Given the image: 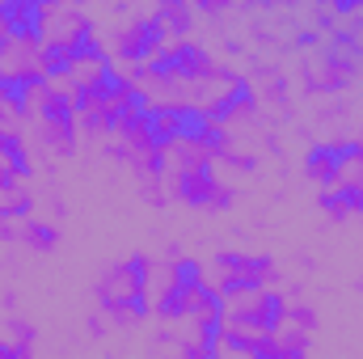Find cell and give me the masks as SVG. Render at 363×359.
Returning a JSON list of instances; mask_svg holds the SVG:
<instances>
[{"label":"cell","mask_w":363,"mask_h":359,"mask_svg":"<svg viewBox=\"0 0 363 359\" xmlns=\"http://www.w3.org/2000/svg\"><path fill=\"white\" fill-rule=\"evenodd\" d=\"M93 296H97L101 309H110V304H135L140 300V258L110 263V267L97 275Z\"/></svg>","instance_id":"5"},{"label":"cell","mask_w":363,"mask_h":359,"mask_svg":"<svg viewBox=\"0 0 363 359\" xmlns=\"http://www.w3.org/2000/svg\"><path fill=\"white\" fill-rule=\"evenodd\" d=\"M0 343H4V351H9V355H30V351H34V326H30V321H21V317H13V321H4Z\"/></svg>","instance_id":"8"},{"label":"cell","mask_w":363,"mask_h":359,"mask_svg":"<svg viewBox=\"0 0 363 359\" xmlns=\"http://www.w3.org/2000/svg\"><path fill=\"white\" fill-rule=\"evenodd\" d=\"M274 309H279L274 287L254 283V279H241V283H228L220 292V321L216 326L237 330V334H245V338H254L262 347V338H267V330H271V321H274Z\"/></svg>","instance_id":"1"},{"label":"cell","mask_w":363,"mask_h":359,"mask_svg":"<svg viewBox=\"0 0 363 359\" xmlns=\"http://www.w3.org/2000/svg\"><path fill=\"white\" fill-rule=\"evenodd\" d=\"M60 60L34 38V30H17L4 47H0V81L9 85H21V81H34V77H47Z\"/></svg>","instance_id":"4"},{"label":"cell","mask_w":363,"mask_h":359,"mask_svg":"<svg viewBox=\"0 0 363 359\" xmlns=\"http://www.w3.org/2000/svg\"><path fill=\"white\" fill-rule=\"evenodd\" d=\"M34 38L55 55V60H64V55H72V51H81L85 43H93V21L89 13L81 9V4H72V0H34Z\"/></svg>","instance_id":"2"},{"label":"cell","mask_w":363,"mask_h":359,"mask_svg":"<svg viewBox=\"0 0 363 359\" xmlns=\"http://www.w3.org/2000/svg\"><path fill=\"white\" fill-rule=\"evenodd\" d=\"M21 170H30V165H26V153H21V144H13V140H0V182L17 178Z\"/></svg>","instance_id":"9"},{"label":"cell","mask_w":363,"mask_h":359,"mask_svg":"<svg viewBox=\"0 0 363 359\" xmlns=\"http://www.w3.org/2000/svg\"><path fill=\"white\" fill-rule=\"evenodd\" d=\"M190 275V258H182L178 250L169 254H148L140 258V309L144 317H161L182 287V279Z\"/></svg>","instance_id":"3"},{"label":"cell","mask_w":363,"mask_h":359,"mask_svg":"<svg viewBox=\"0 0 363 359\" xmlns=\"http://www.w3.org/2000/svg\"><path fill=\"white\" fill-rule=\"evenodd\" d=\"M4 4H13V0H0V9H4Z\"/></svg>","instance_id":"11"},{"label":"cell","mask_w":363,"mask_h":359,"mask_svg":"<svg viewBox=\"0 0 363 359\" xmlns=\"http://www.w3.org/2000/svg\"><path fill=\"white\" fill-rule=\"evenodd\" d=\"M334 161H338V144H317L308 157H304V178L313 182L317 190H325L334 182Z\"/></svg>","instance_id":"7"},{"label":"cell","mask_w":363,"mask_h":359,"mask_svg":"<svg viewBox=\"0 0 363 359\" xmlns=\"http://www.w3.org/2000/svg\"><path fill=\"white\" fill-rule=\"evenodd\" d=\"M17 30H21V26H17V17H13V9L4 4V9H0V47H4V43H9V38L17 34Z\"/></svg>","instance_id":"10"},{"label":"cell","mask_w":363,"mask_h":359,"mask_svg":"<svg viewBox=\"0 0 363 359\" xmlns=\"http://www.w3.org/2000/svg\"><path fill=\"white\" fill-rule=\"evenodd\" d=\"M60 64H64V72L72 77V85L81 93H97L101 85H110V77H114V72H110V55H106L97 43H85L81 51L64 55Z\"/></svg>","instance_id":"6"}]
</instances>
